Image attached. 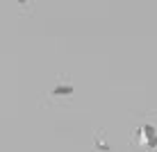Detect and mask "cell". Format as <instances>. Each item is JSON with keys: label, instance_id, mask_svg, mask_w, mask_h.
Instances as JSON below:
<instances>
[{"label": "cell", "instance_id": "1", "mask_svg": "<svg viewBox=\"0 0 157 152\" xmlns=\"http://www.w3.org/2000/svg\"><path fill=\"white\" fill-rule=\"evenodd\" d=\"M137 139H139V145H144L146 150H155L157 148V127L150 123L141 125L137 129Z\"/></svg>", "mask_w": 157, "mask_h": 152}, {"label": "cell", "instance_id": "2", "mask_svg": "<svg viewBox=\"0 0 157 152\" xmlns=\"http://www.w3.org/2000/svg\"><path fill=\"white\" fill-rule=\"evenodd\" d=\"M68 93H73V86H68V84H59L52 89V95H68Z\"/></svg>", "mask_w": 157, "mask_h": 152}]
</instances>
